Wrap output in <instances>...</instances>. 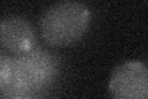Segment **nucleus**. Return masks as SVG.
<instances>
[{
	"label": "nucleus",
	"mask_w": 148,
	"mask_h": 99,
	"mask_svg": "<svg viewBox=\"0 0 148 99\" xmlns=\"http://www.w3.org/2000/svg\"><path fill=\"white\" fill-rule=\"evenodd\" d=\"M58 61L52 53L36 46L29 52L12 57V83L8 98L31 97L52 84L58 76Z\"/></svg>",
	"instance_id": "nucleus-2"
},
{
	"label": "nucleus",
	"mask_w": 148,
	"mask_h": 99,
	"mask_svg": "<svg viewBox=\"0 0 148 99\" xmlns=\"http://www.w3.org/2000/svg\"><path fill=\"white\" fill-rule=\"evenodd\" d=\"M0 45L14 55H21L37 46V35L31 22L20 15L0 20Z\"/></svg>",
	"instance_id": "nucleus-4"
},
{
	"label": "nucleus",
	"mask_w": 148,
	"mask_h": 99,
	"mask_svg": "<svg viewBox=\"0 0 148 99\" xmlns=\"http://www.w3.org/2000/svg\"><path fill=\"white\" fill-rule=\"evenodd\" d=\"M12 83V57L0 55V93L5 94Z\"/></svg>",
	"instance_id": "nucleus-5"
},
{
	"label": "nucleus",
	"mask_w": 148,
	"mask_h": 99,
	"mask_svg": "<svg viewBox=\"0 0 148 99\" xmlns=\"http://www.w3.org/2000/svg\"><path fill=\"white\" fill-rule=\"evenodd\" d=\"M9 99H35L32 97H15V98H9Z\"/></svg>",
	"instance_id": "nucleus-6"
},
{
	"label": "nucleus",
	"mask_w": 148,
	"mask_h": 99,
	"mask_svg": "<svg viewBox=\"0 0 148 99\" xmlns=\"http://www.w3.org/2000/svg\"><path fill=\"white\" fill-rule=\"evenodd\" d=\"M111 99H148V69L142 61H125L109 79Z\"/></svg>",
	"instance_id": "nucleus-3"
},
{
	"label": "nucleus",
	"mask_w": 148,
	"mask_h": 99,
	"mask_svg": "<svg viewBox=\"0 0 148 99\" xmlns=\"http://www.w3.org/2000/svg\"><path fill=\"white\" fill-rule=\"evenodd\" d=\"M91 10L85 4L63 0L49 5L40 17L42 39L54 47H66L78 42L89 30Z\"/></svg>",
	"instance_id": "nucleus-1"
}]
</instances>
